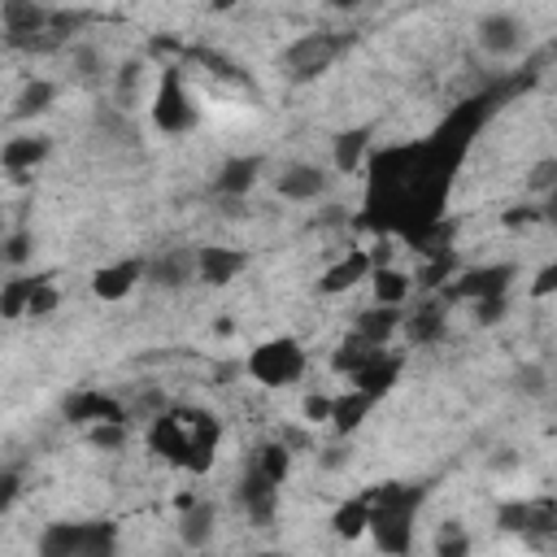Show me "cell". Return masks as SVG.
Here are the masks:
<instances>
[{
  "label": "cell",
  "instance_id": "43",
  "mask_svg": "<svg viewBox=\"0 0 557 557\" xmlns=\"http://www.w3.org/2000/svg\"><path fill=\"white\" fill-rule=\"evenodd\" d=\"M91 444L96 448H122L126 444V426H91Z\"/></svg>",
  "mask_w": 557,
  "mask_h": 557
},
{
  "label": "cell",
  "instance_id": "13",
  "mask_svg": "<svg viewBox=\"0 0 557 557\" xmlns=\"http://www.w3.org/2000/svg\"><path fill=\"white\" fill-rule=\"evenodd\" d=\"M152 287H187L191 278H200V265H196V248H165L148 261V274H144Z\"/></svg>",
  "mask_w": 557,
  "mask_h": 557
},
{
  "label": "cell",
  "instance_id": "5",
  "mask_svg": "<svg viewBox=\"0 0 557 557\" xmlns=\"http://www.w3.org/2000/svg\"><path fill=\"white\" fill-rule=\"evenodd\" d=\"M196 117H200V109H196V100H191V91H187V83H183V70H178V65H165V70H161V83H157V100H152V122H157V131L183 135V131L196 126Z\"/></svg>",
  "mask_w": 557,
  "mask_h": 557
},
{
  "label": "cell",
  "instance_id": "6",
  "mask_svg": "<svg viewBox=\"0 0 557 557\" xmlns=\"http://www.w3.org/2000/svg\"><path fill=\"white\" fill-rule=\"evenodd\" d=\"M496 527L522 540H557V500L540 496V500H505L496 509Z\"/></svg>",
  "mask_w": 557,
  "mask_h": 557
},
{
  "label": "cell",
  "instance_id": "32",
  "mask_svg": "<svg viewBox=\"0 0 557 557\" xmlns=\"http://www.w3.org/2000/svg\"><path fill=\"white\" fill-rule=\"evenodd\" d=\"M44 283V274L39 278H9L4 283V292H0V313L13 322V318H22V313H30V296H35V287Z\"/></svg>",
  "mask_w": 557,
  "mask_h": 557
},
{
  "label": "cell",
  "instance_id": "3",
  "mask_svg": "<svg viewBox=\"0 0 557 557\" xmlns=\"http://www.w3.org/2000/svg\"><path fill=\"white\" fill-rule=\"evenodd\" d=\"M244 370H248L257 383H265V387H287V383H296V379L305 374V348H300L292 335L265 339V344H257V348L248 352Z\"/></svg>",
  "mask_w": 557,
  "mask_h": 557
},
{
  "label": "cell",
  "instance_id": "47",
  "mask_svg": "<svg viewBox=\"0 0 557 557\" xmlns=\"http://www.w3.org/2000/svg\"><path fill=\"white\" fill-rule=\"evenodd\" d=\"M74 61H78V78H87V83H91V78L100 74V57H96L91 48H78V52H74Z\"/></svg>",
  "mask_w": 557,
  "mask_h": 557
},
{
  "label": "cell",
  "instance_id": "25",
  "mask_svg": "<svg viewBox=\"0 0 557 557\" xmlns=\"http://www.w3.org/2000/svg\"><path fill=\"white\" fill-rule=\"evenodd\" d=\"M374 139V126H352V131H339L335 135V148H331V165L339 174H357L361 161H366V148Z\"/></svg>",
  "mask_w": 557,
  "mask_h": 557
},
{
  "label": "cell",
  "instance_id": "20",
  "mask_svg": "<svg viewBox=\"0 0 557 557\" xmlns=\"http://www.w3.org/2000/svg\"><path fill=\"white\" fill-rule=\"evenodd\" d=\"M87 531H91V522H48V527L39 531L35 553H39V557H83Z\"/></svg>",
  "mask_w": 557,
  "mask_h": 557
},
{
  "label": "cell",
  "instance_id": "41",
  "mask_svg": "<svg viewBox=\"0 0 557 557\" xmlns=\"http://www.w3.org/2000/svg\"><path fill=\"white\" fill-rule=\"evenodd\" d=\"M505 313H509V296H492V300L474 305V322H483V326H496Z\"/></svg>",
  "mask_w": 557,
  "mask_h": 557
},
{
  "label": "cell",
  "instance_id": "30",
  "mask_svg": "<svg viewBox=\"0 0 557 557\" xmlns=\"http://www.w3.org/2000/svg\"><path fill=\"white\" fill-rule=\"evenodd\" d=\"M52 100H57V83L30 78V83L17 91V100H13V117H39V113L52 109Z\"/></svg>",
  "mask_w": 557,
  "mask_h": 557
},
{
  "label": "cell",
  "instance_id": "24",
  "mask_svg": "<svg viewBox=\"0 0 557 557\" xmlns=\"http://www.w3.org/2000/svg\"><path fill=\"white\" fill-rule=\"evenodd\" d=\"M396 379H400V357L396 352H374V361L352 379V387L366 392V396H374V400H383L396 387Z\"/></svg>",
  "mask_w": 557,
  "mask_h": 557
},
{
  "label": "cell",
  "instance_id": "36",
  "mask_svg": "<svg viewBox=\"0 0 557 557\" xmlns=\"http://www.w3.org/2000/svg\"><path fill=\"white\" fill-rule=\"evenodd\" d=\"M83 557H117V527L113 522H91Z\"/></svg>",
  "mask_w": 557,
  "mask_h": 557
},
{
  "label": "cell",
  "instance_id": "12",
  "mask_svg": "<svg viewBox=\"0 0 557 557\" xmlns=\"http://www.w3.org/2000/svg\"><path fill=\"white\" fill-rule=\"evenodd\" d=\"M274 187H278L283 200L309 205V200H318V196L331 187V174H326L322 165H313V161H292V165H283V170L274 174Z\"/></svg>",
  "mask_w": 557,
  "mask_h": 557
},
{
  "label": "cell",
  "instance_id": "35",
  "mask_svg": "<svg viewBox=\"0 0 557 557\" xmlns=\"http://www.w3.org/2000/svg\"><path fill=\"white\" fill-rule=\"evenodd\" d=\"M527 191L531 196H544V200L557 191V157H544V161H535L527 170Z\"/></svg>",
  "mask_w": 557,
  "mask_h": 557
},
{
  "label": "cell",
  "instance_id": "48",
  "mask_svg": "<svg viewBox=\"0 0 557 557\" xmlns=\"http://www.w3.org/2000/svg\"><path fill=\"white\" fill-rule=\"evenodd\" d=\"M0 487H4L0 496H4V509H9V505L17 500V492H22V483H17V470H4V479H0Z\"/></svg>",
  "mask_w": 557,
  "mask_h": 557
},
{
  "label": "cell",
  "instance_id": "44",
  "mask_svg": "<svg viewBox=\"0 0 557 557\" xmlns=\"http://www.w3.org/2000/svg\"><path fill=\"white\" fill-rule=\"evenodd\" d=\"M527 222H544V205H518L505 213V226H527Z\"/></svg>",
  "mask_w": 557,
  "mask_h": 557
},
{
  "label": "cell",
  "instance_id": "39",
  "mask_svg": "<svg viewBox=\"0 0 557 557\" xmlns=\"http://www.w3.org/2000/svg\"><path fill=\"white\" fill-rule=\"evenodd\" d=\"M57 305H61V292H57V287L44 278V283L35 287V296H30V318H48Z\"/></svg>",
  "mask_w": 557,
  "mask_h": 557
},
{
  "label": "cell",
  "instance_id": "38",
  "mask_svg": "<svg viewBox=\"0 0 557 557\" xmlns=\"http://www.w3.org/2000/svg\"><path fill=\"white\" fill-rule=\"evenodd\" d=\"M139 83H144V65H139V61H122V65H117V100L131 104L135 91H139Z\"/></svg>",
  "mask_w": 557,
  "mask_h": 557
},
{
  "label": "cell",
  "instance_id": "34",
  "mask_svg": "<svg viewBox=\"0 0 557 557\" xmlns=\"http://www.w3.org/2000/svg\"><path fill=\"white\" fill-rule=\"evenodd\" d=\"M453 270H457V252H435V257H426V265L418 270V287L444 292L448 278H453Z\"/></svg>",
  "mask_w": 557,
  "mask_h": 557
},
{
  "label": "cell",
  "instance_id": "7",
  "mask_svg": "<svg viewBox=\"0 0 557 557\" xmlns=\"http://www.w3.org/2000/svg\"><path fill=\"white\" fill-rule=\"evenodd\" d=\"M527 39H531L527 22H522L518 13H505V9L483 13V17H479V26H474V44H479L487 57H500V61L518 57V52L527 48Z\"/></svg>",
  "mask_w": 557,
  "mask_h": 557
},
{
  "label": "cell",
  "instance_id": "18",
  "mask_svg": "<svg viewBox=\"0 0 557 557\" xmlns=\"http://www.w3.org/2000/svg\"><path fill=\"white\" fill-rule=\"evenodd\" d=\"M148 274V261H139V257H126V261H113V265H100L96 274H91V292L100 296V300H122L139 278Z\"/></svg>",
  "mask_w": 557,
  "mask_h": 557
},
{
  "label": "cell",
  "instance_id": "26",
  "mask_svg": "<svg viewBox=\"0 0 557 557\" xmlns=\"http://www.w3.org/2000/svg\"><path fill=\"white\" fill-rule=\"evenodd\" d=\"M374 409V396H366V392H357V387H348L344 396H335V405H331V426L339 431V435H352L361 422H366V413Z\"/></svg>",
  "mask_w": 557,
  "mask_h": 557
},
{
  "label": "cell",
  "instance_id": "31",
  "mask_svg": "<svg viewBox=\"0 0 557 557\" xmlns=\"http://www.w3.org/2000/svg\"><path fill=\"white\" fill-rule=\"evenodd\" d=\"M252 466H257L270 483L283 487V479H287V470H292V448H287L283 440H265V444L252 453Z\"/></svg>",
  "mask_w": 557,
  "mask_h": 557
},
{
  "label": "cell",
  "instance_id": "9",
  "mask_svg": "<svg viewBox=\"0 0 557 557\" xmlns=\"http://www.w3.org/2000/svg\"><path fill=\"white\" fill-rule=\"evenodd\" d=\"M513 274H518V270H513L509 261L474 265V270H466L457 283L444 287V300H470V305H479V300H492V296H509Z\"/></svg>",
  "mask_w": 557,
  "mask_h": 557
},
{
  "label": "cell",
  "instance_id": "42",
  "mask_svg": "<svg viewBox=\"0 0 557 557\" xmlns=\"http://www.w3.org/2000/svg\"><path fill=\"white\" fill-rule=\"evenodd\" d=\"M348 457H352V448H348V444H326V448L318 453V466H322V470H344V466H348Z\"/></svg>",
  "mask_w": 557,
  "mask_h": 557
},
{
  "label": "cell",
  "instance_id": "4",
  "mask_svg": "<svg viewBox=\"0 0 557 557\" xmlns=\"http://www.w3.org/2000/svg\"><path fill=\"white\" fill-rule=\"evenodd\" d=\"M344 35L335 30H313V35H300L283 48V70L296 78V83H309V78H322L331 70V61L344 52Z\"/></svg>",
  "mask_w": 557,
  "mask_h": 557
},
{
  "label": "cell",
  "instance_id": "16",
  "mask_svg": "<svg viewBox=\"0 0 557 557\" xmlns=\"http://www.w3.org/2000/svg\"><path fill=\"white\" fill-rule=\"evenodd\" d=\"M187 426H191V474H205L213 466V453H218V440H222V422L205 409H183Z\"/></svg>",
  "mask_w": 557,
  "mask_h": 557
},
{
  "label": "cell",
  "instance_id": "23",
  "mask_svg": "<svg viewBox=\"0 0 557 557\" xmlns=\"http://www.w3.org/2000/svg\"><path fill=\"white\" fill-rule=\"evenodd\" d=\"M213 527H218V509H213V500H191V505L178 513V540H183L187 548H209Z\"/></svg>",
  "mask_w": 557,
  "mask_h": 557
},
{
  "label": "cell",
  "instance_id": "10",
  "mask_svg": "<svg viewBox=\"0 0 557 557\" xmlns=\"http://www.w3.org/2000/svg\"><path fill=\"white\" fill-rule=\"evenodd\" d=\"M235 505L248 513L252 527H274V518H278V483H270V479L248 461V470H244L239 483H235Z\"/></svg>",
  "mask_w": 557,
  "mask_h": 557
},
{
  "label": "cell",
  "instance_id": "17",
  "mask_svg": "<svg viewBox=\"0 0 557 557\" xmlns=\"http://www.w3.org/2000/svg\"><path fill=\"white\" fill-rule=\"evenodd\" d=\"M261 170H265L261 157H231V161L218 170V178H213V196H222V200H244V196L257 187Z\"/></svg>",
  "mask_w": 557,
  "mask_h": 557
},
{
  "label": "cell",
  "instance_id": "14",
  "mask_svg": "<svg viewBox=\"0 0 557 557\" xmlns=\"http://www.w3.org/2000/svg\"><path fill=\"white\" fill-rule=\"evenodd\" d=\"M448 300L440 296H431V300H418V309H409L405 313V335H409V344H418V348H431V344H440L444 335H448V309H444Z\"/></svg>",
  "mask_w": 557,
  "mask_h": 557
},
{
  "label": "cell",
  "instance_id": "8",
  "mask_svg": "<svg viewBox=\"0 0 557 557\" xmlns=\"http://www.w3.org/2000/svg\"><path fill=\"white\" fill-rule=\"evenodd\" d=\"M148 448H152L161 461L178 466V470L191 466V426H187L183 409H161V413L152 418V426H148Z\"/></svg>",
  "mask_w": 557,
  "mask_h": 557
},
{
  "label": "cell",
  "instance_id": "37",
  "mask_svg": "<svg viewBox=\"0 0 557 557\" xmlns=\"http://www.w3.org/2000/svg\"><path fill=\"white\" fill-rule=\"evenodd\" d=\"M513 387H518L522 396H531V400L548 396V374H544V366H518V370H513Z\"/></svg>",
  "mask_w": 557,
  "mask_h": 557
},
{
  "label": "cell",
  "instance_id": "19",
  "mask_svg": "<svg viewBox=\"0 0 557 557\" xmlns=\"http://www.w3.org/2000/svg\"><path fill=\"white\" fill-rule=\"evenodd\" d=\"M52 152V139L48 135H13L4 148H0V161L13 178H26L35 165H44Z\"/></svg>",
  "mask_w": 557,
  "mask_h": 557
},
{
  "label": "cell",
  "instance_id": "49",
  "mask_svg": "<svg viewBox=\"0 0 557 557\" xmlns=\"http://www.w3.org/2000/svg\"><path fill=\"white\" fill-rule=\"evenodd\" d=\"M509 466H513V453H509V448H500V453L492 457V470H509Z\"/></svg>",
  "mask_w": 557,
  "mask_h": 557
},
{
  "label": "cell",
  "instance_id": "11",
  "mask_svg": "<svg viewBox=\"0 0 557 557\" xmlns=\"http://www.w3.org/2000/svg\"><path fill=\"white\" fill-rule=\"evenodd\" d=\"M65 418L74 426H126V405L113 400L109 392H96V387H83L65 400Z\"/></svg>",
  "mask_w": 557,
  "mask_h": 557
},
{
  "label": "cell",
  "instance_id": "50",
  "mask_svg": "<svg viewBox=\"0 0 557 557\" xmlns=\"http://www.w3.org/2000/svg\"><path fill=\"white\" fill-rule=\"evenodd\" d=\"M544 222H548V226H557V191L544 200Z\"/></svg>",
  "mask_w": 557,
  "mask_h": 557
},
{
  "label": "cell",
  "instance_id": "33",
  "mask_svg": "<svg viewBox=\"0 0 557 557\" xmlns=\"http://www.w3.org/2000/svg\"><path fill=\"white\" fill-rule=\"evenodd\" d=\"M431 548H435V557H470V535H466V527L457 518H444L435 540H431Z\"/></svg>",
  "mask_w": 557,
  "mask_h": 557
},
{
  "label": "cell",
  "instance_id": "40",
  "mask_svg": "<svg viewBox=\"0 0 557 557\" xmlns=\"http://www.w3.org/2000/svg\"><path fill=\"white\" fill-rule=\"evenodd\" d=\"M30 231H9V239H4V261L9 265H22L26 257H30Z\"/></svg>",
  "mask_w": 557,
  "mask_h": 557
},
{
  "label": "cell",
  "instance_id": "1",
  "mask_svg": "<svg viewBox=\"0 0 557 557\" xmlns=\"http://www.w3.org/2000/svg\"><path fill=\"white\" fill-rule=\"evenodd\" d=\"M496 91L470 96L457 104L422 144L405 148H383L370 161V183H366V213L361 222L374 226L379 235H405L413 248L444 222V200L453 187V174L461 157L470 152L479 126L496 113Z\"/></svg>",
  "mask_w": 557,
  "mask_h": 557
},
{
  "label": "cell",
  "instance_id": "29",
  "mask_svg": "<svg viewBox=\"0 0 557 557\" xmlns=\"http://www.w3.org/2000/svg\"><path fill=\"white\" fill-rule=\"evenodd\" d=\"M370 287H374V305H387V309H400L405 300H409V274L405 270H392V265H383V270H374L370 274Z\"/></svg>",
  "mask_w": 557,
  "mask_h": 557
},
{
  "label": "cell",
  "instance_id": "22",
  "mask_svg": "<svg viewBox=\"0 0 557 557\" xmlns=\"http://www.w3.org/2000/svg\"><path fill=\"white\" fill-rule=\"evenodd\" d=\"M370 274H374L370 252H366V248H352L344 261H335V265L322 274V283H318V287H322L326 296H339V292H352V287H357L361 278H370Z\"/></svg>",
  "mask_w": 557,
  "mask_h": 557
},
{
  "label": "cell",
  "instance_id": "2",
  "mask_svg": "<svg viewBox=\"0 0 557 557\" xmlns=\"http://www.w3.org/2000/svg\"><path fill=\"white\" fill-rule=\"evenodd\" d=\"M370 500V535L379 544V553L387 557H405L413 548V518L426 500V487L418 483H379L366 492Z\"/></svg>",
  "mask_w": 557,
  "mask_h": 557
},
{
  "label": "cell",
  "instance_id": "51",
  "mask_svg": "<svg viewBox=\"0 0 557 557\" xmlns=\"http://www.w3.org/2000/svg\"><path fill=\"white\" fill-rule=\"evenodd\" d=\"M257 557H287V553H278V548H265V553H257Z\"/></svg>",
  "mask_w": 557,
  "mask_h": 557
},
{
  "label": "cell",
  "instance_id": "21",
  "mask_svg": "<svg viewBox=\"0 0 557 557\" xmlns=\"http://www.w3.org/2000/svg\"><path fill=\"white\" fill-rule=\"evenodd\" d=\"M400 326H405V309L370 305V309H361V313H357L352 335H361V339H366V344H374V348H387V339H392Z\"/></svg>",
  "mask_w": 557,
  "mask_h": 557
},
{
  "label": "cell",
  "instance_id": "28",
  "mask_svg": "<svg viewBox=\"0 0 557 557\" xmlns=\"http://www.w3.org/2000/svg\"><path fill=\"white\" fill-rule=\"evenodd\" d=\"M331 531H335L339 540H361V535L370 531V500H366V496L344 500V505L331 513Z\"/></svg>",
  "mask_w": 557,
  "mask_h": 557
},
{
  "label": "cell",
  "instance_id": "15",
  "mask_svg": "<svg viewBox=\"0 0 557 557\" xmlns=\"http://www.w3.org/2000/svg\"><path fill=\"white\" fill-rule=\"evenodd\" d=\"M196 265H200V283L226 287L231 278H239L248 270V252L222 248V244H205V248H196Z\"/></svg>",
  "mask_w": 557,
  "mask_h": 557
},
{
  "label": "cell",
  "instance_id": "27",
  "mask_svg": "<svg viewBox=\"0 0 557 557\" xmlns=\"http://www.w3.org/2000/svg\"><path fill=\"white\" fill-rule=\"evenodd\" d=\"M374 352H383V348L366 344L361 335H348V339H339V344H335V352H331V370H335V374L357 379V374H361V370L374 361Z\"/></svg>",
  "mask_w": 557,
  "mask_h": 557
},
{
  "label": "cell",
  "instance_id": "46",
  "mask_svg": "<svg viewBox=\"0 0 557 557\" xmlns=\"http://www.w3.org/2000/svg\"><path fill=\"white\" fill-rule=\"evenodd\" d=\"M553 292H557V261H548L531 283V296H553Z\"/></svg>",
  "mask_w": 557,
  "mask_h": 557
},
{
  "label": "cell",
  "instance_id": "45",
  "mask_svg": "<svg viewBox=\"0 0 557 557\" xmlns=\"http://www.w3.org/2000/svg\"><path fill=\"white\" fill-rule=\"evenodd\" d=\"M331 405L326 396H305V422H331Z\"/></svg>",
  "mask_w": 557,
  "mask_h": 557
}]
</instances>
